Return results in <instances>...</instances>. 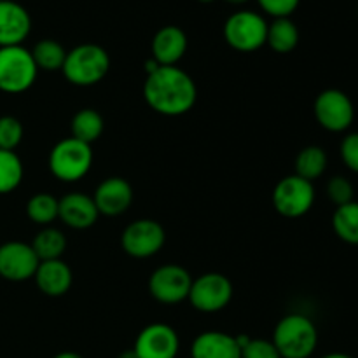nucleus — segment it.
I'll return each instance as SVG.
<instances>
[{"mask_svg":"<svg viewBox=\"0 0 358 358\" xmlns=\"http://www.w3.org/2000/svg\"><path fill=\"white\" fill-rule=\"evenodd\" d=\"M143 98L157 114L177 117L187 114L194 107L198 100V87L194 79L177 65L159 66L147 73Z\"/></svg>","mask_w":358,"mask_h":358,"instance_id":"obj_1","label":"nucleus"},{"mask_svg":"<svg viewBox=\"0 0 358 358\" xmlns=\"http://www.w3.org/2000/svg\"><path fill=\"white\" fill-rule=\"evenodd\" d=\"M273 345L282 358H310L318 345L317 325L303 313H290L276 324Z\"/></svg>","mask_w":358,"mask_h":358,"instance_id":"obj_2","label":"nucleus"},{"mask_svg":"<svg viewBox=\"0 0 358 358\" xmlns=\"http://www.w3.org/2000/svg\"><path fill=\"white\" fill-rule=\"evenodd\" d=\"M110 70V56L98 44H80L66 51L63 76L70 84L90 87L105 79Z\"/></svg>","mask_w":358,"mask_h":358,"instance_id":"obj_3","label":"nucleus"},{"mask_svg":"<svg viewBox=\"0 0 358 358\" xmlns=\"http://www.w3.org/2000/svg\"><path fill=\"white\" fill-rule=\"evenodd\" d=\"M49 170L58 180L77 182L86 177L93 164V150L76 138H63L49 152Z\"/></svg>","mask_w":358,"mask_h":358,"instance_id":"obj_4","label":"nucleus"},{"mask_svg":"<svg viewBox=\"0 0 358 358\" xmlns=\"http://www.w3.org/2000/svg\"><path fill=\"white\" fill-rule=\"evenodd\" d=\"M37 73L34 56L27 48H0V91L9 94L24 93L34 86Z\"/></svg>","mask_w":358,"mask_h":358,"instance_id":"obj_5","label":"nucleus"},{"mask_svg":"<svg viewBox=\"0 0 358 358\" xmlns=\"http://www.w3.org/2000/svg\"><path fill=\"white\" fill-rule=\"evenodd\" d=\"M268 21L255 10H238L224 23V38L240 52H254L266 44Z\"/></svg>","mask_w":358,"mask_h":358,"instance_id":"obj_6","label":"nucleus"},{"mask_svg":"<svg viewBox=\"0 0 358 358\" xmlns=\"http://www.w3.org/2000/svg\"><path fill=\"white\" fill-rule=\"evenodd\" d=\"M315 203L313 182L304 180L299 175H287L273 189V206L287 219H299L306 215Z\"/></svg>","mask_w":358,"mask_h":358,"instance_id":"obj_7","label":"nucleus"},{"mask_svg":"<svg viewBox=\"0 0 358 358\" xmlns=\"http://www.w3.org/2000/svg\"><path fill=\"white\" fill-rule=\"evenodd\" d=\"M233 283L222 273H205L192 280L189 303L201 313L222 311L233 299Z\"/></svg>","mask_w":358,"mask_h":358,"instance_id":"obj_8","label":"nucleus"},{"mask_svg":"<svg viewBox=\"0 0 358 358\" xmlns=\"http://www.w3.org/2000/svg\"><path fill=\"white\" fill-rule=\"evenodd\" d=\"M318 124L331 133H343L353 124L355 107L345 91L325 90L317 96L313 105Z\"/></svg>","mask_w":358,"mask_h":358,"instance_id":"obj_9","label":"nucleus"},{"mask_svg":"<svg viewBox=\"0 0 358 358\" xmlns=\"http://www.w3.org/2000/svg\"><path fill=\"white\" fill-rule=\"evenodd\" d=\"M166 243V231L157 220L138 219L121 234L122 250L135 259H149Z\"/></svg>","mask_w":358,"mask_h":358,"instance_id":"obj_10","label":"nucleus"},{"mask_svg":"<svg viewBox=\"0 0 358 358\" xmlns=\"http://www.w3.org/2000/svg\"><path fill=\"white\" fill-rule=\"evenodd\" d=\"M192 276L178 264H164L149 278V292L157 303L178 304L189 297Z\"/></svg>","mask_w":358,"mask_h":358,"instance_id":"obj_11","label":"nucleus"},{"mask_svg":"<svg viewBox=\"0 0 358 358\" xmlns=\"http://www.w3.org/2000/svg\"><path fill=\"white\" fill-rule=\"evenodd\" d=\"M38 264L41 261L30 243L7 241L0 245V276L7 282L20 283L34 278Z\"/></svg>","mask_w":358,"mask_h":358,"instance_id":"obj_12","label":"nucleus"},{"mask_svg":"<svg viewBox=\"0 0 358 358\" xmlns=\"http://www.w3.org/2000/svg\"><path fill=\"white\" fill-rule=\"evenodd\" d=\"M133 350L138 358H177L180 339L170 325L150 324L136 336Z\"/></svg>","mask_w":358,"mask_h":358,"instance_id":"obj_13","label":"nucleus"},{"mask_svg":"<svg viewBox=\"0 0 358 358\" xmlns=\"http://www.w3.org/2000/svg\"><path fill=\"white\" fill-rule=\"evenodd\" d=\"M93 199L100 215H122L133 203V187L126 178L108 177L98 184Z\"/></svg>","mask_w":358,"mask_h":358,"instance_id":"obj_14","label":"nucleus"},{"mask_svg":"<svg viewBox=\"0 0 358 358\" xmlns=\"http://www.w3.org/2000/svg\"><path fill=\"white\" fill-rule=\"evenodd\" d=\"M98 213L93 196L86 192H69L58 199V219L72 229H90L96 224Z\"/></svg>","mask_w":358,"mask_h":358,"instance_id":"obj_15","label":"nucleus"},{"mask_svg":"<svg viewBox=\"0 0 358 358\" xmlns=\"http://www.w3.org/2000/svg\"><path fill=\"white\" fill-rule=\"evenodd\" d=\"M31 17L21 3L0 0V48L21 45L30 35Z\"/></svg>","mask_w":358,"mask_h":358,"instance_id":"obj_16","label":"nucleus"},{"mask_svg":"<svg viewBox=\"0 0 358 358\" xmlns=\"http://www.w3.org/2000/svg\"><path fill=\"white\" fill-rule=\"evenodd\" d=\"M152 58L161 66H173L184 58L187 51V35L175 24L159 28L152 38Z\"/></svg>","mask_w":358,"mask_h":358,"instance_id":"obj_17","label":"nucleus"},{"mask_svg":"<svg viewBox=\"0 0 358 358\" xmlns=\"http://www.w3.org/2000/svg\"><path fill=\"white\" fill-rule=\"evenodd\" d=\"M38 290L44 296L49 297H62L70 290L73 282V275L70 266L62 259L55 261H44L38 264L37 271L34 276Z\"/></svg>","mask_w":358,"mask_h":358,"instance_id":"obj_18","label":"nucleus"},{"mask_svg":"<svg viewBox=\"0 0 358 358\" xmlns=\"http://www.w3.org/2000/svg\"><path fill=\"white\" fill-rule=\"evenodd\" d=\"M192 358H241V348L236 343V336L220 331L201 332L192 341Z\"/></svg>","mask_w":358,"mask_h":358,"instance_id":"obj_19","label":"nucleus"},{"mask_svg":"<svg viewBox=\"0 0 358 358\" xmlns=\"http://www.w3.org/2000/svg\"><path fill=\"white\" fill-rule=\"evenodd\" d=\"M266 44L275 52L287 55L299 44V28L290 17H276L268 23Z\"/></svg>","mask_w":358,"mask_h":358,"instance_id":"obj_20","label":"nucleus"},{"mask_svg":"<svg viewBox=\"0 0 358 358\" xmlns=\"http://www.w3.org/2000/svg\"><path fill=\"white\" fill-rule=\"evenodd\" d=\"M105 128L103 117L94 108H83V110L76 112L70 122V131H72V138L79 140V142L91 143L96 142L101 136Z\"/></svg>","mask_w":358,"mask_h":358,"instance_id":"obj_21","label":"nucleus"},{"mask_svg":"<svg viewBox=\"0 0 358 358\" xmlns=\"http://www.w3.org/2000/svg\"><path fill=\"white\" fill-rule=\"evenodd\" d=\"M30 245L41 262L55 261V259H62V255L65 254L66 236L63 234V231L45 226L35 234L34 241Z\"/></svg>","mask_w":358,"mask_h":358,"instance_id":"obj_22","label":"nucleus"},{"mask_svg":"<svg viewBox=\"0 0 358 358\" xmlns=\"http://www.w3.org/2000/svg\"><path fill=\"white\" fill-rule=\"evenodd\" d=\"M327 152L318 145H308L297 154L296 157V175L304 180H317L327 170Z\"/></svg>","mask_w":358,"mask_h":358,"instance_id":"obj_23","label":"nucleus"},{"mask_svg":"<svg viewBox=\"0 0 358 358\" xmlns=\"http://www.w3.org/2000/svg\"><path fill=\"white\" fill-rule=\"evenodd\" d=\"M336 236L348 245H358V201H350L336 208L332 215Z\"/></svg>","mask_w":358,"mask_h":358,"instance_id":"obj_24","label":"nucleus"},{"mask_svg":"<svg viewBox=\"0 0 358 358\" xmlns=\"http://www.w3.org/2000/svg\"><path fill=\"white\" fill-rule=\"evenodd\" d=\"M31 56H34V62L37 65L38 70H44V72H56V70L63 69V63H65L66 51L58 41L55 38H42L31 49Z\"/></svg>","mask_w":358,"mask_h":358,"instance_id":"obj_25","label":"nucleus"},{"mask_svg":"<svg viewBox=\"0 0 358 358\" xmlns=\"http://www.w3.org/2000/svg\"><path fill=\"white\" fill-rule=\"evenodd\" d=\"M27 215L37 226H51L58 219V199L49 192H37L28 199Z\"/></svg>","mask_w":358,"mask_h":358,"instance_id":"obj_26","label":"nucleus"},{"mask_svg":"<svg viewBox=\"0 0 358 358\" xmlns=\"http://www.w3.org/2000/svg\"><path fill=\"white\" fill-rule=\"evenodd\" d=\"M23 163L14 150L0 149V194H9L23 180Z\"/></svg>","mask_w":358,"mask_h":358,"instance_id":"obj_27","label":"nucleus"},{"mask_svg":"<svg viewBox=\"0 0 358 358\" xmlns=\"http://www.w3.org/2000/svg\"><path fill=\"white\" fill-rule=\"evenodd\" d=\"M23 124L20 119L13 115H2L0 117V149L14 150L23 140Z\"/></svg>","mask_w":358,"mask_h":358,"instance_id":"obj_28","label":"nucleus"},{"mask_svg":"<svg viewBox=\"0 0 358 358\" xmlns=\"http://www.w3.org/2000/svg\"><path fill=\"white\" fill-rule=\"evenodd\" d=\"M353 194H355V189L353 184L346 177H332L327 184V196L336 206L346 205V203L353 201Z\"/></svg>","mask_w":358,"mask_h":358,"instance_id":"obj_29","label":"nucleus"},{"mask_svg":"<svg viewBox=\"0 0 358 358\" xmlns=\"http://www.w3.org/2000/svg\"><path fill=\"white\" fill-rule=\"evenodd\" d=\"M241 358H282L278 350L268 339H248L241 348Z\"/></svg>","mask_w":358,"mask_h":358,"instance_id":"obj_30","label":"nucleus"},{"mask_svg":"<svg viewBox=\"0 0 358 358\" xmlns=\"http://www.w3.org/2000/svg\"><path fill=\"white\" fill-rule=\"evenodd\" d=\"M301 0H257L261 9L266 14L276 17H290V14L296 13Z\"/></svg>","mask_w":358,"mask_h":358,"instance_id":"obj_31","label":"nucleus"},{"mask_svg":"<svg viewBox=\"0 0 358 358\" xmlns=\"http://www.w3.org/2000/svg\"><path fill=\"white\" fill-rule=\"evenodd\" d=\"M339 152H341V159L348 166V170L358 173V133H350L343 138Z\"/></svg>","mask_w":358,"mask_h":358,"instance_id":"obj_32","label":"nucleus"},{"mask_svg":"<svg viewBox=\"0 0 358 358\" xmlns=\"http://www.w3.org/2000/svg\"><path fill=\"white\" fill-rule=\"evenodd\" d=\"M55 358H84V357L79 355V353H76V352H62V353H58Z\"/></svg>","mask_w":358,"mask_h":358,"instance_id":"obj_33","label":"nucleus"},{"mask_svg":"<svg viewBox=\"0 0 358 358\" xmlns=\"http://www.w3.org/2000/svg\"><path fill=\"white\" fill-rule=\"evenodd\" d=\"M117 358H138L136 357V353H135V350H126V352H122L121 355H119Z\"/></svg>","mask_w":358,"mask_h":358,"instance_id":"obj_34","label":"nucleus"},{"mask_svg":"<svg viewBox=\"0 0 358 358\" xmlns=\"http://www.w3.org/2000/svg\"><path fill=\"white\" fill-rule=\"evenodd\" d=\"M322 358H353V357L346 355V353H327V355H324Z\"/></svg>","mask_w":358,"mask_h":358,"instance_id":"obj_35","label":"nucleus"},{"mask_svg":"<svg viewBox=\"0 0 358 358\" xmlns=\"http://www.w3.org/2000/svg\"><path fill=\"white\" fill-rule=\"evenodd\" d=\"M227 3H233V6H241V3H247L248 0H224Z\"/></svg>","mask_w":358,"mask_h":358,"instance_id":"obj_36","label":"nucleus"},{"mask_svg":"<svg viewBox=\"0 0 358 358\" xmlns=\"http://www.w3.org/2000/svg\"><path fill=\"white\" fill-rule=\"evenodd\" d=\"M198 2H203V3H210V2H213V0H198Z\"/></svg>","mask_w":358,"mask_h":358,"instance_id":"obj_37","label":"nucleus"}]
</instances>
